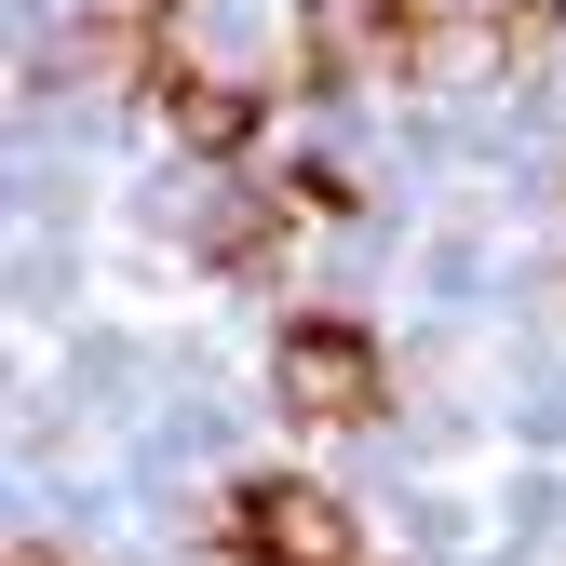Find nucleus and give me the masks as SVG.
<instances>
[{"label": "nucleus", "mask_w": 566, "mask_h": 566, "mask_svg": "<svg viewBox=\"0 0 566 566\" xmlns=\"http://www.w3.org/2000/svg\"><path fill=\"white\" fill-rule=\"evenodd\" d=\"M270 391L297 432H378V405H391V365H378V337L350 324V311H297L270 337Z\"/></svg>", "instance_id": "1"}, {"label": "nucleus", "mask_w": 566, "mask_h": 566, "mask_svg": "<svg viewBox=\"0 0 566 566\" xmlns=\"http://www.w3.org/2000/svg\"><path fill=\"white\" fill-rule=\"evenodd\" d=\"M230 566H365V553H350V513L311 472H256L230 500Z\"/></svg>", "instance_id": "2"}, {"label": "nucleus", "mask_w": 566, "mask_h": 566, "mask_svg": "<svg viewBox=\"0 0 566 566\" xmlns=\"http://www.w3.org/2000/svg\"><path fill=\"white\" fill-rule=\"evenodd\" d=\"M432 0H311V82H405L432 67Z\"/></svg>", "instance_id": "3"}, {"label": "nucleus", "mask_w": 566, "mask_h": 566, "mask_svg": "<svg viewBox=\"0 0 566 566\" xmlns=\"http://www.w3.org/2000/svg\"><path fill=\"white\" fill-rule=\"evenodd\" d=\"M135 82H149V108L189 135L202 163H230V149H256V82H217V67H189L176 41H135Z\"/></svg>", "instance_id": "4"}, {"label": "nucleus", "mask_w": 566, "mask_h": 566, "mask_svg": "<svg viewBox=\"0 0 566 566\" xmlns=\"http://www.w3.org/2000/svg\"><path fill=\"white\" fill-rule=\"evenodd\" d=\"M202 256H217V270H270L283 256V217H270V202H230V217L202 230Z\"/></svg>", "instance_id": "5"}, {"label": "nucleus", "mask_w": 566, "mask_h": 566, "mask_svg": "<svg viewBox=\"0 0 566 566\" xmlns=\"http://www.w3.org/2000/svg\"><path fill=\"white\" fill-rule=\"evenodd\" d=\"M539 28H553V0H500V54H513V67L539 54Z\"/></svg>", "instance_id": "6"}, {"label": "nucleus", "mask_w": 566, "mask_h": 566, "mask_svg": "<svg viewBox=\"0 0 566 566\" xmlns=\"http://www.w3.org/2000/svg\"><path fill=\"white\" fill-rule=\"evenodd\" d=\"M0 566H67V553H54V539H14V553H0Z\"/></svg>", "instance_id": "7"}]
</instances>
